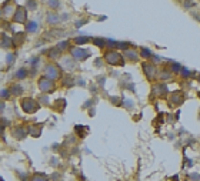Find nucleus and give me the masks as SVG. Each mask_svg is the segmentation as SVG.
Segmentation results:
<instances>
[{"instance_id": "nucleus-9", "label": "nucleus", "mask_w": 200, "mask_h": 181, "mask_svg": "<svg viewBox=\"0 0 200 181\" xmlns=\"http://www.w3.org/2000/svg\"><path fill=\"white\" fill-rule=\"evenodd\" d=\"M60 54H62V50L59 47H53V49L49 50V57L50 59H59Z\"/></svg>"}, {"instance_id": "nucleus-20", "label": "nucleus", "mask_w": 200, "mask_h": 181, "mask_svg": "<svg viewBox=\"0 0 200 181\" xmlns=\"http://www.w3.org/2000/svg\"><path fill=\"white\" fill-rule=\"evenodd\" d=\"M69 44V41H63V43H59V49L60 50H63V49H66V46Z\"/></svg>"}, {"instance_id": "nucleus-2", "label": "nucleus", "mask_w": 200, "mask_h": 181, "mask_svg": "<svg viewBox=\"0 0 200 181\" xmlns=\"http://www.w3.org/2000/svg\"><path fill=\"white\" fill-rule=\"evenodd\" d=\"M20 106H22L23 111H26V113H33V111H36V110L39 109L37 103L33 99H29V97L27 99H23L22 103H20Z\"/></svg>"}, {"instance_id": "nucleus-10", "label": "nucleus", "mask_w": 200, "mask_h": 181, "mask_svg": "<svg viewBox=\"0 0 200 181\" xmlns=\"http://www.w3.org/2000/svg\"><path fill=\"white\" fill-rule=\"evenodd\" d=\"M32 181H47V176L44 173H35L32 177Z\"/></svg>"}, {"instance_id": "nucleus-24", "label": "nucleus", "mask_w": 200, "mask_h": 181, "mask_svg": "<svg viewBox=\"0 0 200 181\" xmlns=\"http://www.w3.org/2000/svg\"><path fill=\"white\" fill-rule=\"evenodd\" d=\"M192 178H193V180H199L200 176L199 174H192Z\"/></svg>"}, {"instance_id": "nucleus-13", "label": "nucleus", "mask_w": 200, "mask_h": 181, "mask_svg": "<svg viewBox=\"0 0 200 181\" xmlns=\"http://www.w3.org/2000/svg\"><path fill=\"white\" fill-rule=\"evenodd\" d=\"M93 43H94L96 46H99V47H103L107 41H106V40H103V38H94V40H93Z\"/></svg>"}, {"instance_id": "nucleus-7", "label": "nucleus", "mask_w": 200, "mask_h": 181, "mask_svg": "<svg viewBox=\"0 0 200 181\" xmlns=\"http://www.w3.org/2000/svg\"><path fill=\"white\" fill-rule=\"evenodd\" d=\"M143 69H144V73L149 78H155V74H156V69L153 64H149V63H144L143 64Z\"/></svg>"}, {"instance_id": "nucleus-1", "label": "nucleus", "mask_w": 200, "mask_h": 181, "mask_svg": "<svg viewBox=\"0 0 200 181\" xmlns=\"http://www.w3.org/2000/svg\"><path fill=\"white\" fill-rule=\"evenodd\" d=\"M104 60L109 63V64H124V60H123V57L120 56L117 51H115V50H109V51H106L104 53Z\"/></svg>"}, {"instance_id": "nucleus-14", "label": "nucleus", "mask_w": 200, "mask_h": 181, "mask_svg": "<svg viewBox=\"0 0 200 181\" xmlns=\"http://www.w3.org/2000/svg\"><path fill=\"white\" fill-rule=\"evenodd\" d=\"M124 54H126V56H127L130 60H136V59H137V54H136L134 51H132V50H127Z\"/></svg>"}, {"instance_id": "nucleus-17", "label": "nucleus", "mask_w": 200, "mask_h": 181, "mask_svg": "<svg viewBox=\"0 0 200 181\" xmlns=\"http://www.w3.org/2000/svg\"><path fill=\"white\" fill-rule=\"evenodd\" d=\"M36 29H37V24H36L35 22H32V23L27 26V30H29V32H35Z\"/></svg>"}, {"instance_id": "nucleus-25", "label": "nucleus", "mask_w": 200, "mask_h": 181, "mask_svg": "<svg viewBox=\"0 0 200 181\" xmlns=\"http://www.w3.org/2000/svg\"><path fill=\"white\" fill-rule=\"evenodd\" d=\"M3 181H4V180H3Z\"/></svg>"}, {"instance_id": "nucleus-18", "label": "nucleus", "mask_w": 200, "mask_h": 181, "mask_svg": "<svg viewBox=\"0 0 200 181\" xmlns=\"http://www.w3.org/2000/svg\"><path fill=\"white\" fill-rule=\"evenodd\" d=\"M77 44H83V43H86V41H89V38L87 37H77L76 40H75Z\"/></svg>"}, {"instance_id": "nucleus-21", "label": "nucleus", "mask_w": 200, "mask_h": 181, "mask_svg": "<svg viewBox=\"0 0 200 181\" xmlns=\"http://www.w3.org/2000/svg\"><path fill=\"white\" fill-rule=\"evenodd\" d=\"M7 57H9V59H7V63H9V64H10V63H13V61H14V56H13V54H9V56H7Z\"/></svg>"}, {"instance_id": "nucleus-4", "label": "nucleus", "mask_w": 200, "mask_h": 181, "mask_svg": "<svg viewBox=\"0 0 200 181\" xmlns=\"http://www.w3.org/2000/svg\"><path fill=\"white\" fill-rule=\"evenodd\" d=\"M46 76L52 80H57L60 77V69L57 66L49 64V66H46Z\"/></svg>"}, {"instance_id": "nucleus-19", "label": "nucleus", "mask_w": 200, "mask_h": 181, "mask_svg": "<svg viewBox=\"0 0 200 181\" xmlns=\"http://www.w3.org/2000/svg\"><path fill=\"white\" fill-rule=\"evenodd\" d=\"M172 67H173V69H172L173 72H179V70L182 69V67H180V64H177V63H173V64H172Z\"/></svg>"}, {"instance_id": "nucleus-11", "label": "nucleus", "mask_w": 200, "mask_h": 181, "mask_svg": "<svg viewBox=\"0 0 200 181\" xmlns=\"http://www.w3.org/2000/svg\"><path fill=\"white\" fill-rule=\"evenodd\" d=\"M182 101H183V97H179L176 94H173L172 99H170V103H173V104H180Z\"/></svg>"}, {"instance_id": "nucleus-6", "label": "nucleus", "mask_w": 200, "mask_h": 181, "mask_svg": "<svg viewBox=\"0 0 200 181\" xmlns=\"http://www.w3.org/2000/svg\"><path fill=\"white\" fill-rule=\"evenodd\" d=\"M13 20L17 22V23H23V22L26 20V10H24L23 7H19V9H17V13H16L14 17H13Z\"/></svg>"}, {"instance_id": "nucleus-23", "label": "nucleus", "mask_w": 200, "mask_h": 181, "mask_svg": "<svg viewBox=\"0 0 200 181\" xmlns=\"http://www.w3.org/2000/svg\"><path fill=\"white\" fill-rule=\"evenodd\" d=\"M1 96H3L4 99H6V97L9 96V91H7V90H3V93H1Z\"/></svg>"}, {"instance_id": "nucleus-3", "label": "nucleus", "mask_w": 200, "mask_h": 181, "mask_svg": "<svg viewBox=\"0 0 200 181\" xmlns=\"http://www.w3.org/2000/svg\"><path fill=\"white\" fill-rule=\"evenodd\" d=\"M39 87L41 91H47V93H50L52 90H53V87H54V84H53V80L52 78H49L47 76H44V77H41L39 80Z\"/></svg>"}, {"instance_id": "nucleus-12", "label": "nucleus", "mask_w": 200, "mask_h": 181, "mask_svg": "<svg viewBox=\"0 0 200 181\" xmlns=\"http://www.w3.org/2000/svg\"><path fill=\"white\" fill-rule=\"evenodd\" d=\"M23 88L20 87V86H17V84H14V86H12V88H10V91L13 93V94H20V91H22Z\"/></svg>"}, {"instance_id": "nucleus-15", "label": "nucleus", "mask_w": 200, "mask_h": 181, "mask_svg": "<svg viewBox=\"0 0 200 181\" xmlns=\"http://www.w3.org/2000/svg\"><path fill=\"white\" fill-rule=\"evenodd\" d=\"M150 56H152V53L147 49H142V57L143 59H150Z\"/></svg>"}, {"instance_id": "nucleus-16", "label": "nucleus", "mask_w": 200, "mask_h": 181, "mask_svg": "<svg viewBox=\"0 0 200 181\" xmlns=\"http://www.w3.org/2000/svg\"><path fill=\"white\" fill-rule=\"evenodd\" d=\"M16 77H17V78H24V77H26V70H24V69H20L19 72L16 73Z\"/></svg>"}, {"instance_id": "nucleus-22", "label": "nucleus", "mask_w": 200, "mask_h": 181, "mask_svg": "<svg viewBox=\"0 0 200 181\" xmlns=\"http://www.w3.org/2000/svg\"><path fill=\"white\" fill-rule=\"evenodd\" d=\"M189 74H190V73H189V70H186V69H183V70H182V76H184V77H189Z\"/></svg>"}, {"instance_id": "nucleus-5", "label": "nucleus", "mask_w": 200, "mask_h": 181, "mask_svg": "<svg viewBox=\"0 0 200 181\" xmlns=\"http://www.w3.org/2000/svg\"><path fill=\"white\" fill-rule=\"evenodd\" d=\"M72 56H73L76 60H84V59L89 56V53H87L84 49L77 47V49H73V50H72Z\"/></svg>"}, {"instance_id": "nucleus-8", "label": "nucleus", "mask_w": 200, "mask_h": 181, "mask_svg": "<svg viewBox=\"0 0 200 181\" xmlns=\"http://www.w3.org/2000/svg\"><path fill=\"white\" fill-rule=\"evenodd\" d=\"M26 134H27V130H26V128H23V127H17V128H14V130H13V137H16L17 140L23 138Z\"/></svg>"}]
</instances>
